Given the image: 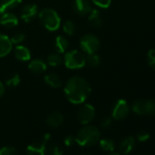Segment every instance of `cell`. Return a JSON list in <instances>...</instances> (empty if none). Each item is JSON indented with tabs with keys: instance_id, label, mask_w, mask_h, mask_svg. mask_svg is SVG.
<instances>
[{
	"instance_id": "obj_1",
	"label": "cell",
	"mask_w": 155,
	"mask_h": 155,
	"mask_svg": "<svg viewBox=\"0 0 155 155\" xmlns=\"http://www.w3.org/2000/svg\"><path fill=\"white\" fill-rule=\"evenodd\" d=\"M91 88L90 83L81 77H73L69 79L64 87V93L69 102L81 104L90 96Z\"/></svg>"
},
{
	"instance_id": "obj_2",
	"label": "cell",
	"mask_w": 155,
	"mask_h": 155,
	"mask_svg": "<svg viewBox=\"0 0 155 155\" xmlns=\"http://www.w3.org/2000/svg\"><path fill=\"white\" fill-rule=\"evenodd\" d=\"M101 138V132L95 126L88 125L82 128L75 137V141L82 147L95 145Z\"/></svg>"
},
{
	"instance_id": "obj_3",
	"label": "cell",
	"mask_w": 155,
	"mask_h": 155,
	"mask_svg": "<svg viewBox=\"0 0 155 155\" xmlns=\"http://www.w3.org/2000/svg\"><path fill=\"white\" fill-rule=\"evenodd\" d=\"M41 24L48 31H56L59 28L61 19L58 14L51 8H44L38 14Z\"/></svg>"
},
{
	"instance_id": "obj_4",
	"label": "cell",
	"mask_w": 155,
	"mask_h": 155,
	"mask_svg": "<svg viewBox=\"0 0 155 155\" xmlns=\"http://www.w3.org/2000/svg\"><path fill=\"white\" fill-rule=\"evenodd\" d=\"M63 62L67 68L79 69L86 65V56L80 50H70L65 54Z\"/></svg>"
},
{
	"instance_id": "obj_5",
	"label": "cell",
	"mask_w": 155,
	"mask_h": 155,
	"mask_svg": "<svg viewBox=\"0 0 155 155\" xmlns=\"http://www.w3.org/2000/svg\"><path fill=\"white\" fill-rule=\"evenodd\" d=\"M133 112L139 115L155 116V101L151 100H140L132 104Z\"/></svg>"
},
{
	"instance_id": "obj_6",
	"label": "cell",
	"mask_w": 155,
	"mask_h": 155,
	"mask_svg": "<svg viewBox=\"0 0 155 155\" xmlns=\"http://www.w3.org/2000/svg\"><path fill=\"white\" fill-rule=\"evenodd\" d=\"M100 40L93 34H87L81 39V48L86 54L96 53L100 48Z\"/></svg>"
},
{
	"instance_id": "obj_7",
	"label": "cell",
	"mask_w": 155,
	"mask_h": 155,
	"mask_svg": "<svg viewBox=\"0 0 155 155\" xmlns=\"http://www.w3.org/2000/svg\"><path fill=\"white\" fill-rule=\"evenodd\" d=\"M130 112V107L125 100H119L112 110V118L116 120H120L125 119Z\"/></svg>"
},
{
	"instance_id": "obj_8",
	"label": "cell",
	"mask_w": 155,
	"mask_h": 155,
	"mask_svg": "<svg viewBox=\"0 0 155 155\" xmlns=\"http://www.w3.org/2000/svg\"><path fill=\"white\" fill-rule=\"evenodd\" d=\"M95 116V109L91 104H85L83 105L79 112H78V119L81 124H89Z\"/></svg>"
},
{
	"instance_id": "obj_9",
	"label": "cell",
	"mask_w": 155,
	"mask_h": 155,
	"mask_svg": "<svg viewBox=\"0 0 155 155\" xmlns=\"http://www.w3.org/2000/svg\"><path fill=\"white\" fill-rule=\"evenodd\" d=\"M38 6L35 5V4H27L25 5L22 9H21V12H20V18L22 20H24L26 23H28L30 21H32L38 12Z\"/></svg>"
},
{
	"instance_id": "obj_10",
	"label": "cell",
	"mask_w": 155,
	"mask_h": 155,
	"mask_svg": "<svg viewBox=\"0 0 155 155\" xmlns=\"http://www.w3.org/2000/svg\"><path fill=\"white\" fill-rule=\"evenodd\" d=\"M73 8L77 14L81 16L89 15L92 10L91 3L90 0H74Z\"/></svg>"
},
{
	"instance_id": "obj_11",
	"label": "cell",
	"mask_w": 155,
	"mask_h": 155,
	"mask_svg": "<svg viewBox=\"0 0 155 155\" xmlns=\"http://www.w3.org/2000/svg\"><path fill=\"white\" fill-rule=\"evenodd\" d=\"M0 25L8 28H15L18 25V18L13 13L5 12L1 14V17H0Z\"/></svg>"
},
{
	"instance_id": "obj_12",
	"label": "cell",
	"mask_w": 155,
	"mask_h": 155,
	"mask_svg": "<svg viewBox=\"0 0 155 155\" xmlns=\"http://www.w3.org/2000/svg\"><path fill=\"white\" fill-rule=\"evenodd\" d=\"M13 48V44L10 38L4 34H0V58L8 55Z\"/></svg>"
},
{
	"instance_id": "obj_13",
	"label": "cell",
	"mask_w": 155,
	"mask_h": 155,
	"mask_svg": "<svg viewBox=\"0 0 155 155\" xmlns=\"http://www.w3.org/2000/svg\"><path fill=\"white\" fill-rule=\"evenodd\" d=\"M46 144L47 142L42 140L40 143H33L28 145L27 148L28 155H45L47 151Z\"/></svg>"
},
{
	"instance_id": "obj_14",
	"label": "cell",
	"mask_w": 155,
	"mask_h": 155,
	"mask_svg": "<svg viewBox=\"0 0 155 155\" xmlns=\"http://www.w3.org/2000/svg\"><path fill=\"white\" fill-rule=\"evenodd\" d=\"M15 57L19 61L26 62V61L30 60L31 53H30V50L27 47L23 45H18L15 48Z\"/></svg>"
},
{
	"instance_id": "obj_15",
	"label": "cell",
	"mask_w": 155,
	"mask_h": 155,
	"mask_svg": "<svg viewBox=\"0 0 155 155\" xmlns=\"http://www.w3.org/2000/svg\"><path fill=\"white\" fill-rule=\"evenodd\" d=\"M28 69L36 74H41L47 69V63L41 59H33L28 64Z\"/></svg>"
},
{
	"instance_id": "obj_16",
	"label": "cell",
	"mask_w": 155,
	"mask_h": 155,
	"mask_svg": "<svg viewBox=\"0 0 155 155\" xmlns=\"http://www.w3.org/2000/svg\"><path fill=\"white\" fill-rule=\"evenodd\" d=\"M135 144V140L132 136H128L124 138L120 143V150L122 154H128L130 153Z\"/></svg>"
},
{
	"instance_id": "obj_17",
	"label": "cell",
	"mask_w": 155,
	"mask_h": 155,
	"mask_svg": "<svg viewBox=\"0 0 155 155\" xmlns=\"http://www.w3.org/2000/svg\"><path fill=\"white\" fill-rule=\"evenodd\" d=\"M22 0H0V15L18 7Z\"/></svg>"
},
{
	"instance_id": "obj_18",
	"label": "cell",
	"mask_w": 155,
	"mask_h": 155,
	"mask_svg": "<svg viewBox=\"0 0 155 155\" xmlns=\"http://www.w3.org/2000/svg\"><path fill=\"white\" fill-rule=\"evenodd\" d=\"M63 121H64L63 115L60 112H57V111L51 113L47 119V124L52 128L59 127L63 123Z\"/></svg>"
},
{
	"instance_id": "obj_19",
	"label": "cell",
	"mask_w": 155,
	"mask_h": 155,
	"mask_svg": "<svg viewBox=\"0 0 155 155\" xmlns=\"http://www.w3.org/2000/svg\"><path fill=\"white\" fill-rule=\"evenodd\" d=\"M45 82L52 88H59L61 86V79L57 73H48L44 78Z\"/></svg>"
},
{
	"instance_id": "obj_20",
	"label": "cell",
	"mask_w": 155,
	"mask_h": 155,
	"mask_svg": "<svg viewBox=\"0 0 155 155\" xmlns=\"http://www.w3.org/2000/svg\"><path fill=\"white\" fill-rule=\"evenodd\" d=\"M89 21L94 28H100L102 26V18L101 13L97 9H92L89 14Z\"/></svg>"
},
{
	"instance_id": "obj_21",
	"label": "cell",
	"mask_w": 155,
	"mask_h": 155,
	"mask_svg": "<svg viewBox=\"0 0 155 155\" xmlns=\"http://www.w3.org/2000/svg\"><path fill=\"white\" fill-rule=\"evenodd\" d=\"M68 45H69V42L65 37H63V36L57 37V38L55 40V47L58 53L66 52V50L68 48Z\"/></svg>"
},
{
	"instance_id": "obj_22",
	"label": "cell",
	"mask_w": 155,
	"mask_h": 155,
	"mask_svg": "<svg viewBox=\"0 0 155 155\" xmlns=\"http://www.w3.org/2000/svg\"><path fill=\"white\" fill-rule=\"evenodd\" d=\"M63 59L61 58L59 53H51L47 58V63L50 67H58L62 63Z\"/></svg>"
},
{
	"instance_id": "obj_23",
	"label": "cell",
	"mask_w": 155,
	"mask_h": 155,
	"mask_svg": "<svg viewBox=\"0 0 155 155\" xmlns=\"http://www.w3.org/2000/svg\"><path fill=\"white\" fill-rule=\"evenodd\" d=\"M101 63V58L96 53L87 54L86 56V64H89L91 67H97Z\"/></svg>"
},
{
	"instance_id": "obj_24",
	"label": "cell",
	"mask_w": 155,
	"mask_h": 155,
	"mask_svg": "<svg viewBox=\"0 0 155 155\" xmlns=\"http://www.w3.org/2000/svg\"><path fill=\"white\" fill-rule=\"evenodd\" d=\"M100 146L102 150L107 151H112L115 148L114 141L110 139H103L100 140Z\"/></svg>"
},
{
	"instance_id": "obj_25",
	"label": "cell",
	"mask_w": 155,
	"mask_h": 155,
	"mask_svg": "<svg viewBox=\"0 0 155 155\" xmlns=\"http://www.w3.org/2000/svg\"><path fill=\"white\" fill-rule=\"evenodd\" d=\"M20 81H21L20 76L18 74H14L6 81V85L8 87L14 88V87H17L18 85H19Z\"/></svg>"
},
{
	"instance_id": "obj_26",
	"label": "cell",
	"mask_w": 155,
	"mask_h": 155,
	"mask_svg": "<svg viewBox=\"0 0 155 155\" xmlns=\"http://www.w3.org/2000/svg\"><path fill=\"white\" fill-rule=\"evenodd\" d=\"M63 31L65 34L68 35V36H72L75 32V25L72 21L68 20L64 23L63 25Z\"/></svg>"
},
{
	"instance_id": "obj_27",
	"label": "cell",
	"mask_w": 155,
	"mask_h": 155,
	"mask_svg": "<svg viewBox=\"0 0 155 155\" xmlns=\"http://www.w3.org/2000/svg\"><path fill=\"white\" fill-rule=\"evenodd\" d=\"M147 61L149 66L155 70V48L150 49L147 54Z\"/></svg>"
},
{
	"instance_id": "obj_28",
	"label": "cell",
	"mask_w": 155,
	"mask_h": 155,
	"mask_svg": "<svg viewBox=\"0 0 155 155\" xmlns=\"http://www.w3.org/2000/svg\"><path fill=\"white\" fill-rule=\"evenodd\" d=\"M12 44H16V45H18L20 43H22L24 40H25V34L24 33H21V32H18L16 34H14L11 38H10Z\"/></svg>"
},
{
	"instance_id": "obj_29",
	"label": "cell",
	"mask_w": 155,
	"mask_h": 155,
	"mask_svg": "<svg viewBox=\"0 0 155 155\" xmlns=\"http://www.w3.org/2000/svg\"><path fill=\"white\" fill-rule=\"evenodd\" d=\"M91 1L95 6L101 8H108L111 4V0H91Z\"/></svg>"
},
{
	"instance_id": "obj_30",
	"label": "cell",
	"mask_w": 155,
	"mask_h": 155,
	"mask_svg": "<svg viewBox=\"0 0 155 155\" xmlns=\"http://www.w3.org/2000/svg\"><path fill=\"white\" fill-rule=\"evenodd\" d=\"M0 155H17V150L11 146H6L0 149Z\"/></svg>"
},
{
	"instance_id": "obj_31",
	"label": "cell",
	"mask_w": 155,
	"mask_h": 155,
	"mask_svg": "<svg viewBox=\"0 0 155 155\" xmlns=\"http://www.w3.org/2000/svg\"><path fill=\"white\" fill-rule=\"evenodd\" d=\"M48 152H49V155H63L64 154L62 149L56 144H52L49 147Z\"/></svg>"
},
{
	"instance_id": "obj_32",
	"label": "cell",
	"mask_w": 155,
	"mask_h": 155,
	"mask_svg": "<svg viewBox=\"0 0 155 155\" xmlns=\"http://www.w3.org/2000/svg\"><path fill=\"white\" fill-rule=\"evenodd\" d=\"M75 141V137L72 136V135H68L64 138V144L67 146V147H70L74 144Z\"/></svg>"
},
{
	"instance_id": "obj_33",
	"label": "cell",
	"mask_w": 155,
	"mask_h": 155,
	"mask_svg": "<svg viewBox=\"0 0 155 155\" xmlns=\"http://www.w3.org/2000/svg\"><path fill=\"white\" fill-rule=\"evenodd\" d=\"M150 138V134L146 131H141L137 135V139L139 141H146Z\"/></svg>"
},
{
	"instance_id": "obj_34",
	"label": "cell",
	"mask_w": 155,
	"mask_h": 155,
	"mask_svg": "<svg viewBox=\"0 0 155 155\" xmlns=\"http://www.w3.org/2000/svg\"><path fill=\"white\" fill-rule=\"evenodd\" d=\"M110 124H111V118L105 117V118L102 119V120L101 122V127H102V128H108Z\"/></svg>"
},
{
	"instance_id": "obj_35",
	"label": "cell",
	"mask_w": 155,
	"mask_h": 155,
	"mask_svg": "<svg viewBox=\"0 0 155 155\" xmlns=\"http://www.w3.org/2000/svg\"><path fill=\"white\" fill-rule=\"evenodd\" d=\"M4 93H5V86L1 81H0V98L4 95Z\"/></svg>"
},
{
	"instance_id": "obj_36",
	"label": "cell",
	"mask_w": 155,
	"mask_h": 155,
	"mask_svg": "<svg viewBox=\"0 0 155 155\" xmlns=\"http://www.w3.org/2000/svg\"><path fill=\"white\" fill-rule=\"evenodd\" d=\"M110 155H120L119 153H117V152H112V153H110Z\"/></svg>"
},
{
	"instance_id": "obj_37",
	"label": "cell",
	"mask_w": 155,
	"mask_h": 155,
	"mask_svg": "<svg viewBox=\"0 0 155 155\" xmlns=\"http://www.w3.org/2000/svg\"><path fill=\"white\" fill-rule=\"evenodd\" d=\"M81 155H91V154H90V153H82Z\"/></svg>"
}]
</instances>
